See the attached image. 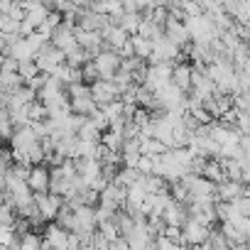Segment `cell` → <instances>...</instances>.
Wrapping results in <instances>:
<instances>
[{
	"label": "cell",
	"instance_id": "obj_28",
	"mask_svg": "<svg viewBox=\"0 0 250 250\" xmlns=\"http://www.w3.org/2000/svg\"><path fill=\"white\" fill-rule=\"evenodd\" d=\"M0 35H20V22L3 13L0 15Z\"/></svg>",
	"mask_w": 250,
	"mask_h": 250
},
{
	"label": "cell",
	"instance_id": "obj_11",
	"mask_svg": "<svg viewBox=\"0 0 250 250\" xmlns=\"http://www.w3.org/2000/svg\"><path fill=\"white\" fill-rule=\"evenodd\" d=\"M32 196H35V204H37V208H40L42 221H54L59 206L64 204L62 196H54V194H49V191H44V194H32Z\"/></svg>",
	"mask_w": 250,
	"mask_h": 250
},
{
	"label": "cell",
	"instance_id": "obj_8",
	"mask_svg": "<svg viewBox=\"0 0 250 250\" xmlns=\"http://www.w3.org/2000/svg\"><path fill=\"white\" fill-rule=\"evenodd\" d=\"M162 35L169 40V42H174L177 47H187L191 40H189V32H187V27H184V22L182 20H177V18H172V15H167V20H165V25H162Z\"/></svg>",
	"mask_w": 250,
	"mask_h": 250
},
{
	"label": "cell",
	"instance_id": "obj_38",
	"mask_svg": "<svg viewBox=\"0 0 250 250\" xmlns=\"http://www.w3.org/2000/svg\"><path fill=\"white\" fill-rule=\"evenodd\" d=\"M5 250H20V243H18V238H15L13 243H8V245H5Z\"/></svg>",
	"mask_w": 250,
	"mask_h": 250
},
{
	"label": "cell",
	"instance_id": "obj_39",
	"mask_svg": "<svg viewBox=\"0 0 250 250\" xmlns=\"http://www.w3.org/2000/svg\"><path fill=\"white\" fill-rule=\"evenodd\" d=\"M145 250H157V248H155V243H150V245H147Z\"/></svg>",
	"mask_w": 250,
	"mask_h": 250
},
{
	"label": "cell",
	"instance_id": "obj_10",
	"mask_svg": "<svg viewBox=\"0 0 250 250\" xmlns=\"http://www.w3.org/2000/svg\"><path fill=\"white\" fill-rule=\"evenodd\" d=\"M238 196H248V189L243 182H230V179H223L213 187V199L216 201H235Z\"/></svg>",
	"mask_w": 250,
	"mask_h": 250
},
{
	"label": "cell",
	"instance_id": "obj_24",
	"mask_svg": "<svg viewBox=\"0 0 250 250\" xmlns=\"http://www.w3.org/2000/svg\"><path fill=\"white\" fill-rule=\"evenodd\" d=\"M138 35L145 37V40H150V42H155L157 37H162V25H155L150 20H143L140 27H138Z\"/></svg>",
	"mask_w": 250,
	"mask_h": 250
},
{
	"label": "cell",
	"instance_id": "obj_7",
	"mask_svg": "<svg viewBox=\"0 0 250 250\" xmlns=\"http://www.w3.org/2000/svg\"><path fill=\"white\" fill-rule=\"evenodd\" d=\"M88 96L96 105H105L110 101H118V88L113 81H105V79H96L93 83H88Z\"/></svg>",
	"mask_w": 250,
	"mask_h": 250
},
{
	"label": "cell",
	"instance_id": "obj_34",
	"mask_svg": "<svg viewBox=\"0 0 250 250\" xmlns=\"http://www.w3.org/2000/svg\"><path fill=\"white\" fill-rule=\"evenodd\" d=\"M233 206H235V211L240 213V216H248L250 213V199L248 196H238L235 201H230Z\"/></svg>",
	"mask_w": 250,
	"mask_h": 250
},
{
	"label": "cell",
	"instance_id": "obj_27",
	"mask_svg": "<svg viewBox=\"0 0 250 250\" xmlns=\"http://www.w3.org/2000/svg\"><path fill=\"white\" fill-rule=\"evenodd\" d=\"M18 74H20V79L27 83L30 79H35V76L40 74V69L35 66V62H32V59H27V62H18Z\"/></svg>",
	"mask_w": 250,
	"mask_h": 250
},
{
	"label": "cell",
	"instance_id": "obj_15",
	"mask_svg": "<svg viewBox=\"0 0 250 250\" xmlns=\"http://www.w3.org/2000/svg\"><path fill=\"white\" fill-rule=\"evenodd\" d=\"M167 226H182L187 218H189V211H187V204H179V201H169L167 206H165V211H162V216H160Z\"/></svg>",
	"mask_w": 250,
	"mask_h": 250
},
{
	"label": "cell",
	"instance_id": "obj_19",
	"mask_svg": "<svg viewBox=\"0 0 250 250\" xmlns=\"http://www.w3.org/2000/svg\"><path fill=\"white\" fill-rule=\"evenodd\" d=\"M130 44H133V57L147 62V57H150V52H152V42L145 40V37H140V35H133V37H130Z\"/></svg>",
	"mask_w": 250,
	"mask_h": 250
},
{
	"label": "cell",
	"instance_id": "obj_25",
	"mask_svg": "<svg viewBox=\"0 0 250 250\" xmlns=\"http://www.w3.org/2000/svg\"><path fill=\"white\" fill-rule=\"evenodd\" d=\"M30 105V103H27ZM27 105H8V115H10V123L13 125H27L30 123V115H27Z\"/></svg>",
	"mask_w": 250,
	"mask_h": 250
},
{
	"label": "cell",
	"instance_id": "obj_30",
	"mask_svg": "<svg viewBox=\"0 0 250 250\" xmlns=\"http://www.w3.org/2000/svg\"><path fill=\"white\" fill-rule=\"evenodd\" d=\"M13 135V123H10V115L5 108H0V140L3 138H10Z\"/></svg>",
	"mask_w": 250,
	"mask_h": 250
},
{
	"label": "cell",
	"instance_id": "obj_35",
	"mask_svg": "<svg viewBox=\"0 0 250 250\" xmlns=\"http://www.w3.org/2000/svg\"><path fill=\"white\" fill-rule=\"evenodd\" d=\"M13 240H15L13 228H10V226H0V248H5V245L13 243Z\"/></svg>",
	"mask_w": 250,
	"mask_h": 250
},
{
	"label": "cell",
	"instance_id": "obj_18",
	"mask_svg": "<svg viewBox=\"0 0 250 250\" xmlns=\"http://www.w3.org/2000/svg\"><path fill=\"white\" fill-rule=\"evenodd\" d=\"M98 105L91 101V96H81V98H69V110L71 113H76V115H83V118H88L93 110H96Z\"/></svg>",
	"mask_w": 250,
	"mask_h": 250
},
{
	"label": "cell",
	"instance_id": "obj_2",
	"mask_svg": "<svg viewBox=\"0 0 250 250\" xmlns=\"http://www.w3.org/2000/svg\"><path fill=\"white\" fill-rule=\"evenodd\" d=\"M184 27H187V32H189V40H191V42H211V40H216V37H218V32H216L213 22H211L206 15H196V18L184 20Z\"/></svg>",
	"mask_w": 250,
	"mask_h": 250
},
{
	"label": "cell",
	"instance_id": "obj_13",
	"mask_svg": "<svg viewBox=\"0 0 250 250\" xmlns=\"http://www.w3.org/2000/svg\"><path fill=\"white\" fill-rule=\"evenodd\" d=\"M76 174L81 177V182L86 187H91L93 182H98L101 174V162L98 160H76Z\"/></svg>",
	"mask_w": 250,
	"mask_h": 250
},
{
	"label": "cell",
	"instance_id": "obj_22",
	"mask_svg": "<svg viewBox=\"0 0 250 250\" xmlns=\"http://www.w3.org/2000/svg\"><path fill=\"white\" fill-rule=\"evenodd\" d=\"M76 138H79V140H86V143H101V130L86 118L83 125L79 128V133H76Z\"/></svg>",
	"mask_w": 250,
	"mask_h": 250
},
{
	"label": "cell",
	"instance_id": "obj_12",
	"mask_svg": "<svg viewBox=\"0 0 250 250\" xmlns=\"http://www.w3.org/2000/svg\"><path fill=\"white\" fill-rule=\"evenodd\" d=\"M25 182L32 194H44V191H49V169L42 165H35V167H30V174Z\"/></svg>",
	"mask_w": 250,
	"mask_h": 250
},
{
	"label": "cell",
	"instance_id": "obj_31",
	"mask_svg": "<svg viewBox=\"0 0 250 250\" xmlns=\"http://www.w3.org/2000/svg\"><path fill=\"white\" fill-rule=\"evenodd\" d=\"M13 221H15L13 206H8V204L0 201V226H13Z\"/></svg>",
	"mask_w": 250,
	"mask_h": 250
},
{
	"label": "cell",
	"instance_id": "obj_9",
	"mask_svg": "<svg viewBox=\"0 0 250 250\" xmlns=\"http://www.w3.org/2000/svg\"><path fill=\"white\" fill-rule=\"evenodd\" d=\"M49 42H52L57 49H62L64 54H66L69 49H74V47H76V40H74V25H69V22L62 20V22L52 30Z\"/></svg>",
	"mask_w": 250,
	"mask_h": 250
},
{
	"label": "cell",
	"instance_id": "obj_3",
	"mask_svg": "<svg viewBox=\"0 0 250 250\" xmlns=\"http://www.w3.org/2000/svg\"><path fill=\"white\" fill-rule=\"evenodd\" d=\"M177 57H182V49L162 35V37H157V40L152 42V52H150L147 62H152V64H165V62L174 64Z\"/></svg>",
	"mask_w": 250,
	"mask_h": 250
},
{
	"label": "cell",
	"instance_id": "obj_14",
	"mask_svg": "<svg viewBox=\"0 0 250 250\" xmlns=\"http://www.w3.org/2000/svg\"><path fill=\"white\" fill-rule=\"evenodd\" d=\"M49 245V250H69V233L64 228H59L57 223H49L44 228V235H42Z\"/></svg>",
	"mask_w": 250,
	"mask_h": 250
},
{
	"label": "cell",
	"instance_id": "obj_36",
	"mask_svg": "<svg viewBox=\"0 0 250 250\" xmlns=\"http://www.w3.org/2000/svg\"><path fill=\"white\" fill-rule=\"evenodd\" d=\"M108 250H128V243H125L123 235H118V238H113V240L108 243Z\"/></svg>",
	"mask_w": 250,
	"mask_h": 250
},
{
	"label": "cell",
	"instance_id": "obj_26",
	"mask_svg": "<svg viewBox=\"0 0 250 250\" xmlns=\"http://www.w3.org/2000/svg\"><path fill=\"white\" fill-rule=\"evenodd\" d=\"M98 108H101V113L105 115L108 125H110L113 120L123 118V103H120V101H110V103H105V105H98Z\"/></svg>",
	"mask_w": 250,
	"mask_h": 250
},
{
	"label": "cell",
	"instance_id": "obj_1",
	"mask_svg": "<svg viewBox=\"0 0 250 250\" xmlns=\"http://www.w3.org/2000/svg\"><path fill=\"white\" fill-rule=\"evenodd\" d=\"M35 66L42 71V74H47V76H52L62 64H64V52L62 49H57L52 42H47V44H42L40 47V52L35 54Z\"/></svg>",
	"mask_w": 250,
	"mask_h": 250
},
{
	"label": "cell",
	"instance_id": "obj_21",
	"mask_svg": "<svg viewBox=\"0 0 250 250\" xmlns=\"http://www.w3.org/2000/svg\"><path fill=\"white\" fill-rule=\"evenodd\" d=\"M201 177H204V179H208V182H213V184H218V182H223V179H226L218 160H206V165H204V169H201Z\"/></svg>",
	"mask_w": 250,
	"mask_h": 250
},
{
	"label": "cell",
	"instance_id": "obj_32",
	"mask_svg": "<svg viewBox=\"0 0 250 250\" xmlns=\"http://www.w3.org/2000/svg\"><path fill=\"white\" fill-rule=\"evenodd\" d=\"M27 115H30V123H35V120H44V118H47L42 103H30V105H27Z\"/></svg>",
	"mask_w": 250,
	"mask_h": 250
},
{
	"label": "cell",
	"instance_id": "obj_4",
	"mask_svg": "<svg viewBox=\"0 0 250 250\" xmlns=\"http://www.w3.org/2000/svg\"><path fill=\"white\" fill-rule=\"evenodd\" d=\"M152 93H155V98H157V103H160V108H162V110L174 108V105H184V91H182V88H177L172 81L160 83Z\"/></svg>",
	"mask_w": 250,
	"mask_h": 250
},
{
	"label": "cell",
	"instance_id": "obj_37",
	"mask_svg": "<svg viewBox=\"0 0 250 250\" xmlns=\"http://www.w3.org/2000/svg\"><path fill=\"white\" fill-rule=\"evenodd\" d=\"M135 5H138V10H143V8H152V0H135Z\"/></svg>",
	"mask_w": 250,
	"mask_h": 250
},
{
	"label": "cell",
	"instance_id": "obj_6",
	"mask_svg": "<svg viewBox=\"0 0 250 250\" xmlns=\"http://www.w3.org/2000/svg\"><path fill=\"white\" fill-rule=\"evenodd\" d=\"M91 62H93V66H96V71H98V79H105V81H110L113 74H115L118 66H120V57H118L115 52H110V49L98 52Z\"/></svg>",
	"mask_w": 250,
	"mask_h": 250
},
{
	"label": "cell",
	"instance_id": "obj_33",
	"mask_svg": "<svg viewBox=\"0 0 250 250\" xmlns=\"http://www.w3.org/2000/svg\"><path fill=\"white\" fill-rule=\"evenodd\" d=\"M230 223H233V228H235L240 235H245V238L250 235V218H248V216H238V218L230 221Z\"/></svg>",
	"mask_w": 250,
	"mask_h": 250
},
{
	"label": "cell",
	"instance_id": "obj_5",
	"mask_svg": "<svg viewBox=\"0 0 250 250\" xmlns=\"http://www.w3.org/2000/svg\"><path fill=\"white\" fill-rule=\"evenodd\" d=\"M179 230H182V243L187 245V248H191V245H201L206 238H208V226H204V223H199V221H194V218H187L182 226H179Z\"/></svg>",
	"mask_w": 250,
	"mask_h": 250
},
{
	"label": "cell",
	"instance_id": "obj_23",
	"mask_svg": "<svg viewBox=\"0 0 250 250\" xmlns=\"http://www.w3.org/2000/svg\"><path fill=\"white\" fill-rule=\"evenodd\" d=\"M8 57H13L15 62H27V59H32L35 54H32V49L27 47V42H25L22 37H18L15 44L10 47V54H8Z\"/></svg>",
	"mask_w": 250,
	"mask_h": 250
},
{
	"label": "cell",
	"instance_id": "obj_20",
	"mask_svg": "<svg viewBox=\"0 0 250 250\" xmlns=\"http://www.w3.org/2000/svg\"><path fill=\"white\" fill-rule=\"evenodd\" d=\"M138 143H140V155H145V157H155V155H162L167 147L160 143V140H155V138H138Z\"/></svg>",
	"mask_w": 250,
	"mask_h": 250
},
{
	"label": "cell",
	"instance_id": "obj_17",
	"mask_svg": "<svg viewBox=\"0 0 250 250\" xmlns=\"http://www.w3.org/2000/svg\"><path fill=\"white\" fill-rule=\"evenodd\" d=\"M169 81L182 88V91H189V83H191V64H172V76Z\"/></svg>",
	"mask_w": 250,
	"mask_h": 250
},
{
	"label": "cell",
	"instance_id": "obj_29",
	"mask_svg": "<svg viewBox=\"0 0 250 250\" xmlns=\"http://www.w3.org/2000/svg\"><path fill=\"white\" fill-rule=\"evenodd\" d=\"M40 238H42V235H37L35 230H30V233L20 235V238H18L20 250H40Z\"/></svg>",
	"mask_w": 250,
	"mask_h": 250
},
{
	"label": "cell",
	"instance_id": "obj_16",
	"mask_svg": "<svg viewBox=\"0 0 250 250\" xmlns=\"http://www.w3.org/2000/svg\"><path fill=\"white\" fill-rule=\"evenodd\" d=\"M138 160H140V143H138V138L123 140V145H120V162L125 167H135Z\"/></svg>",
	"mask_w": 250,
	"mask_h": 250
}]
</instances>
